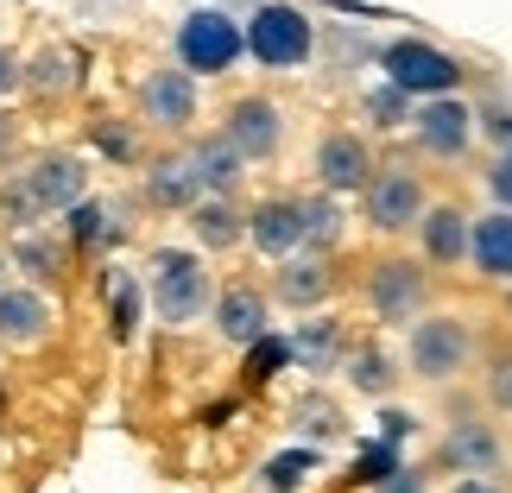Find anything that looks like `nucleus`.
Instances as JSON below:
<instances>
[{
    "label": "nucleus",
    "mask_w": 512,
    "mask_h": 493,
    "mask_svg": "<svg viewBox=\"0 0 512 493\" xmlns=\"http://www.w3.org/2000/svg\"><path fill=\"white\" fill-rule=\"evenodd\" d=\"M475 361H481V335L462 310H424V317L405 329L399 367H405V380H418V386H456L462 373H475Z\"/></svg>",
    "instance_id": "1"
},
{
    "label": "nucleus",
    "mask_w": 512,
    "mask_h": 493,
    "mask_svg": "<svg viewBox=\"0 0 512 493\" xmlns=\"http://www.w3.org/2000/svg\"><path fill=\"white\" fill-rule=\"evenodd\" d=\"M146 298H152V317L165 329H184V323H203L209 304H215V279L203 266V253L190 247H159L146 260Z\"/></svg>",
    "instance_id": "2"
},
{
    "label": "nucleus",
    "mask_w": 512,
    "mask_h": 493,
    "mask_svg": "<svg viewBox=\"0 0 512 493\" xmlns=\"http://www.w3.org/2000/svg\"><path fill=\"white\" fill-rule=\"evenodd\" d=\"M89 196V165L76 152H38V159L19 171V184L7 190V222L26 234L38 215H57V209H76Z\"/></svg>",
    "instance_id": "3"
},
{
    "label": "nucleus",
    "mask_w": 512,
    "mask_h": 493,
    "mask_svg": "<svg viewBox=\"0 0 512 493\" xmlns=\"http://www.w3.org/2000/svg\"><path fill=\"white\" fill-rule=\"evenodd\" d=\"M380 76L399 95H411V102H430V95H462L468 64L449 45H437V38L405 32V38H386L380 45Z\"/></svg>",
    "instance_id": "4"
},
{
    "label": "nucleus",
    "mask_w": 512,
    "mask_h": 493,
    "mask_svg": "<svg viewBox=\"0 0 512 493\" xmlns=\"http://www.w3.org/2000/svg\"><path fill=\"white\" fill-rule=\"evenodd\" d=\"M241 32H247V57L260 70H304L317 57V19L291 0H260L241 19Z\"/></svg>",
    "instance_id": "5"
},
{
    "label": "nucleus",
    "mask_w": 512,
    "mask_h": 493,
    "mask_svg": "<svg viewBox=\"0 0 512 493\" xmlns=\"http://www.w3.org/2000/svg\"><path fill=\"white\" fill-rule=\"evenodd\" d=\"M361 298H367V317L386 323V329H411L430 310V266L418 253H380L361 279Z\"/></svg>",
    "instance_id": "6"
},
{
    "label": "nucleus",
    "mask_w": 512,
    "mask_h": 493,
    "mask_svg": "<svg viewBox=\"0 0 512 493\" xmlns=\"http://www.w3.org/2000/svg\"><path fill=\"white\" fill-rule=\"evenodd\" d=\"M247 57V32L228 7H190L177 19V70L190 76H228Z\"/></svg>",
    "instance_id": "7"
},
{
    "label": "nucleus",
    "mask_w": 512,
    "mask_h": 493,
    "mask_svg": "<svg viewBox=\"0 0 512 493\" xmlns=\"http://www.w3.org/2000/svg\"><path fill=\"white\" fill-rule=\"evenodd\" d=\"M424 209H430V190H424V177L411 171V165H380L367 177V190H361V222L373 234H411L424 222Z\"/></svg>",
    "instance_id": "8"
},
{
    "label": "nucleus",
    "mask_w": 512,
    "mask_h": 493,
    "mask_svg": "<svg viewBox=\"0 0 512 493\" xmlns=\"http://www.w3.org/2000/svg\"><path fill=\"white\" fill-rule=\"evenodd\" d=\"M500 462H506V437H500V424H487V411H462V418H449L443 437H437V456H430V468H443L449 481L500 475Z\"/></svg>",
    "instance_id": "9"
},
{
    "label": "nucleus",
    "mask_w": 512,
    "mask_h": 493,
    "mask_svg": "<svg viewBox=\"0 0 512 493\" xmlns=\"http://www.w3.org/2000/svg\"><path fill=\"white\" fill-rule=\"evenodd\" d=\"M222 140L241 152L247 165H266V159H279L285 140H291V114L272 102V95H234L228 114H222Z\"/></svg>",
    "instance_id": "10"
},
{
    "label": "nucleus",
    "mask_w": 512,
    "mask_h": 493,
    "mask_svg": "<svg viewBox=\"0 0 512 493\" xmlns=\"http://www.w3.org/2000/svg\"><path fill=\"white\" fill-rule=\"evenodd\" d=\"M411 140H418L424 159H443V165L468 159V146H475V102H462V95L418 102L411 108Z\"/></svg>",
    "instance_id": "11"
},
{
    "label": "nucleus",
    "mask_w": 512,
    "mask_h": 493,
    "mask_svg": "<svg viewBox=\"0 0 512 493\" xmlns=\"http://www.w3.org/2000/svg\"><path fill=\"white\" fill-rule=\"evenodd\" d=\"M310 171H317V190H323V196H361L367 177L380 171V159H373L367 133L329 127L323 140H317V152H310Z\"/></svg>",
    "instance_id": "12"
},
{
    "label": "nucleus",
    "mask_w": 512,
    "mask_h": 493,
    "mask_svg": "<svg viewBox=\"0 0 512 493\" xmlns=\"http://www.w3.org/2000/svg\"><path fill=\"white\" fill-rule=\"evenodd\" d=\"M133 102H140V121L159 127V133H184L196 121V76L177 70V64H159L140 76V89H133Z\"/></svg>",
    "instance_id": "13"
},
{
    "label": "nucleus",
    "mask_w": 512,
    "mask_h": 493,
    "mask_svg": "<svg viewBox=\"0 0 512 493\" xmlns=\"http://www.w3.org/2000/svg\"><path fill=\"white\" fill-rule=\"evenodd\" d=\"M209 323H215V335H222L228 348H253V342L272 335V298L260 285H247V279H228L215 291V304H209Z\"/></svg>",
    "instance_id": "14"
},
{
    "label": "nucleus",
    "mask_w": 512,
    "mask_h": 493,
    "mask_svg": "<svg viewBox=\"0 0 512 493\" xmlns=\"http://www.w3.org/2000/svg\"><path fill=\"white\" fill-rule=\"evenodd\" d=\"M247 247L272 266L298 260L304 253V203L298 196H266V203H253L247 209Z\"/></svg>",
    "instance_id": "15"
},
{
    "label": "nucleus",
    "mask_w": 512,
    "mask_h": 493,
    "mask_svg": "<svg viewBox=\"0 0 512 493\" xmlns=\"http://www.w3.org/2000/svg\"><path fill=\"white\" fill-rule=\"evenodd\" d=\"M468 215L456 196H443V203H430L424 209V222L411 228L418 234V260L430 266V272H456V266H468Z\"/></svg>",
    "instance_id": "16"
},
{
    "label": "nucleus",
    "mask_w": 512,
    "mask_h": 493,
    "mask_svg": "<svg viewBox=\"0 0 512 493\" xmlns=\"http://www.w3.org/2000/svg\"><path fill=\"white\" fill-rule=\"evenodd\" d=\"M266 298L285 304V310H298V317H317V310L336 298V266H329L323 253H298V260L272 266V291H266Z\"/></svg>",
    "instance_id": "17"
},
{
    "label": "nucleus",
    "mask_w": 512,
    "mask_h": 493,
    "mask_svg": "<svg viewBox=\"0 0 512 493\" xmlns=\"http://www.w3.org/2000/svg\"><path fill=\"white\" fill-rule=\"evenodd\" d=\"M348 348H354V329L342 317H329V310H317L310 323H298V329L285 335L291 367H304V373H342Z\"/></svg>",
    "instance_id": "18"
},
{
    "label": "nucleus",
    "mask_w": 512,
    "mask_h": 493,
    "mask_svg": "<svg viewBox=\"0 0 512 493\" xmlns=\"http://www.w3.org/2000/svg\"><path fill=\"white\" fill-rule=\"evenodd\" d=\"M51 329H57V310L45 291L0 285V348H38V342H51Z\"/></svg>",
    "instance_id": "19"
},
{
    "label": "nucleus",
    "mask_w": 512,
    "mask_h": 493,
    "mask_svg": "<svg viewBox=\"0 0 512 493\" xmlns=\"http://www.w3.org/2000/svg\"><path fill=\"white\" fill-rule=\"evenodd\" d=\"M468 272L481 285H512V209H481L468 222Z\"/></svg>",
    "instance_id": "20"
},
{
    "label": "nucleus",
    "mask_w": 512,
    "mask_h": 493,
    "mask_svg": "<svg viewBox=\"0 0 512 493\" xmlns=\"http://www.w3.org/2000/svg\"><path fill=\"white\" fill-rule=\"evenodd\" d=\"M342 380L361 392V399H392L405 373H399V361L386 354L380 335H354V348H348V361H342Z\"/></svg>",
    "instance_id": "21"
},
{
    "label": "nucleus",
    "mask_w": 512,
    "mask_h": 493,
    "mask_svg": "<svg viewBox=\"0 0 512 493\" xmlns=\"http://www.w3.org/2000/svg\"><path fill=\"white\" fill-rule=\"evenodd\" d=\"M190 165H196V184H203V196H234L247 177V159L234 152L222 133H203V140H190Z\"/></svg>",
    "instance_id": "22"
},
{
    "label": "nucleus",
    "mask_w": 512,
    "mask_h": 493,
    "mask_svg": "<svg viewBox=\"0 0 512 493\" xmlns=\"http://www.w3.org/2000/svg\"><path fill=\"white\" fill-rule=\"evenodd\" d=\"M190 234L203 253H228L247 241V209L234 203V196H203V203L190 209Z\"/></svg>",
    "instance_id": "23"
},
{
    "label": "nucleus",
    "mask_w": 512,
    "mask_h": 493,
    "mask_svg": "<svg viewBox=\"0 0 512 493\" xmlns=\"http://www.w3.org/2000/svg\"><path fill=\"white\" fill-rule=\"evenodd\" d=\"M127 203H95V196H83V203L70 209V247L83 253H102V247H121L127 241Z\"/></svg>",
    "instance_id": "24"
},
{
    "label": "nucleus",
    "mask_w": 512,
    "mask_h": 493,
    "mask_svg": "<svg viewBox=\"0 0 512 493\" xmlns=\"http://www.w3.org/2000/svg\"><path fill=\"white\" fill-rule=\"evenodd\" d=\"M146 203H159V209H184V215L203 203V184H196L190 152H165V159H152V171H146Z\"/></svg>",
    "instance_id": "25"
},
{
    "label": "nucleus",
    "mask_w": 512,
    "mask_h": 493,
    "mask_svg": "<svg viewBox=\"0 0 512 493\" xmlns=\"http://www.w3.org/2000/svg\"><path fill=\"white\" fill-rule=\"evenodd\" d=\"M285 424L298 430V437H310V443H342L348 437V411L329 399L323 386H310V392H298V399L285 405Z\"/></svg>",
    "instance_id": "26"
},
{
    "label": "nucleus",
    "mask_w": 512,
    "mask_h": 493,
    "mask_svg": "<svg viewBox=\"0 0 512 493\" xmlns=\"http://www.w3.org/2000/svg\"><path fill=\"white\" fill-rule=\"evenodd\" d=\"M64 266H70V253L64 241H51V234H19L13 241V272H26V285L32 291H45V285H64Z\"/></svg>",
    "instance_id": "27"
},
{
    "label": "nucleus",
    "mask_w": 512,
    "mask_h": 493,
    "mask_svg": "<svg viewBox=\"0 0 512 493\" xmlns=\"http://www.w3.org/2000/svg\"><path fill=\"white\" fill-rule=\"evenodd\" d=\"M304 203V253H336L342 241H348V215H342V196H298Z\"/></svg>",
    "instance_id": "28"
},
{
    "label": "nucleus",
    "mask_w": 512,
    "mask_h": 493,
    "mask_svg": "<svg viewBox=\"0 0 512 493\" xmlns=\"http://www.w3.org/2000/svg\"><path fill=\"white\" fill-rule=\"evenodd\" d=\"M76 83H83V57L76 51H64V45H45L26 64V89L32 95H45V102H57V95H70Z\"/></svg>",
    "instance_id": "29"
},
{
    "label": "nucleus",
    "mask_w": 512,
    "mask_h": 493,
    "mask_svg": "<svg viewBox=\"0 0 512 493\" xmlns=\"http://www.w3.org/2000/svg\"><path fill=\"white\" fill-rule=\"evenodd\" d=\"M102 298H108V335L114 342H133V329H140V304H146V285L133 279V272L114 266L102 279Z\"/></svg>",
    "instance_id": "30"
},
{
    "label": "nucleus",
    "mask_w": 512,
    "mask_h": 493,
    "mask_svg": "<svg viewBox=\"0 0 512 493\" xmlns=\"http://www.w3.org/2000/svg\"><path fill=\"white\" fill-rule=\"evenodd\" d=\"M481 405L500 411V418H512V348H494L481 361Z\"/></svg>",
    "instance_id": "31"
},
{
    "label": "nucleus",
    "mask_w": 512,
    "mask_h": 493,
    "mask_svg": "<svg viewBox=\"0 0 512 493\" xmlns=\"http://www.w3.org/2000/svg\"><path fill=\"white\" fill-rule=\"evenodd\" d=\"M310 468H317V449H291V456H272V462L260 468V487H266V493H298Z\"/></svg>",
    "instance_id": "32"
},
{
    "label": "nucleus",
    "mask_w": 512,
    "mask_h": 493,
    "mask_svg": "<svg viewBox=\"0 0 512 493\" xmlns=\"http://www.w3.org/2000/svg\"><path fill=\"white\" fill-rule=\"evenodd\" d=\"M411 108H418V102H411V95H399V89H392V83H380V89H367V121L373 127H411Z\"/></svg>",
    "instance_id": "33"
},
{
    "label": "nucleus",
    "mask_w": 512,
    "mask_h": 493,
    "mask_svg": "<svg viewBox=\"0 0 512 493\" xmlns=\"http://www.w3.org/2000/svg\"><path fill=\"white\" fill-rule=\"evenodd\" d=\"M475 133L494 152H512V102H481L475 108Z\"/></svg>",
    "instance_id": "34"
},
{
    "label": "nucleus",
    "mask_w": 512,
    "mask_h": 493,
    "mask_svg": "<svg viewBox=\"0 0 512 493\" xmlns=\"http://www.w3.org/2000/svg\"><path fill=\"white\" fill-rule=\"evenodd\" d=\"M95 146H102L114 165H133V159H140V133L114 127V121H95Z\"/></svg>",
    "instance_id": "35"
},
{
    "label": "nucleus",
    "mask_w": 512,
    "mask_h": 493,
    "mask_svg": "<svg viewBox=\"0 0 512 493\" xmlns=\"http://www.w3.org/2000/svg\"><path fill=\"white\" fill-rule=\"evenodd\" d=\"M481 184H487V196H494V209H512V152H494V159H487Z\"/></svg>",
    "instance_id": "36"
},
{
    "label": "nucleus",
    "mask_w": 512,
    "mask_h": 493,
    "mask_svg": "<svg viewBox=\"0 0 512 493\" xmlns=\"http://www.w3.org/2000/svg\"><path fill=\"white\" fill-rule=\"evenodd\" d=\"M13 89H26V64H19V57H13L7 45H0V102H7Z\"/></svg>",
    "instance_id": "37"
},
{
    "label": "nucleus",
    "mask_w": 512,
    "mask_h": 493,
    "mask_svg": "<svg viewBox=\"0 0 512 493\" xmlns=\"http://www.w3.org/2000/svg\"><path fill=\"white\" fill-rule=\"evenodd\" d=\"M443 493H512L500 475H462V481H449Z\"/></svg>",
    "instance_id": "38"
},
{
    "label": "nucleus",
    "mask_w": 512,
    "mask_h": 493,
    "mask_svg": "<svg viewBox=\"0 0 512 493\" xmlns=\"http://www.w3.org/2000/svg\"><path fill=\"white\" fill-rule=\"evenodd\" d=\"M380 493H424V468H399V475H386Z\"/></svg>",
    "instance_id": "39"
},
{
    "label": "nucleus",
    "mask_w": 512,
    "mask_h": 493,
    "mask_svg": "<svg viewBox=\"0 0 512 493\" xmlns=\"http://www.w3.org/2000/svg\"><path fill=\"white\" fill-rule=\"evenodd\" d=\"M506 323H512V285H506Z\"/></svg>",
    "instance_id": "40"
},
{
    "label": "nucleus",
    "mask_w": 512,
    "mask_h": 493,
    "mask_svg": "<svg viewBox=\"0 0 512 493\" xmlns=\"http://www.w3.org/2000/svg\"><path fill=\"white\" fill-rule=\"evenodd\" d=\"M0 266H7V260H0Z\"/></svg>",
    "instance_id": "41"
}]
</instances>
